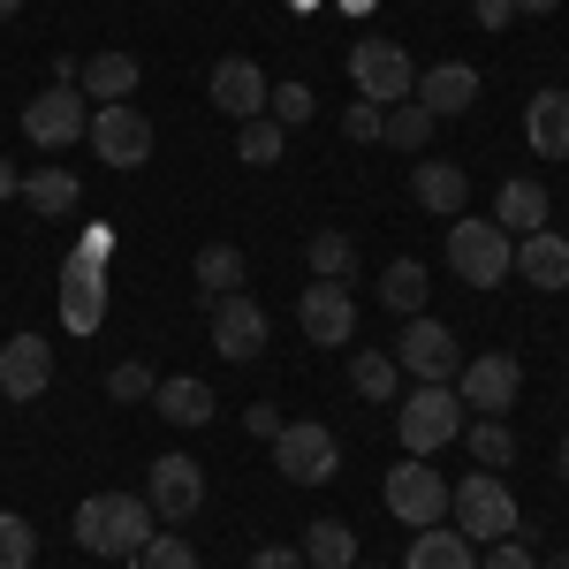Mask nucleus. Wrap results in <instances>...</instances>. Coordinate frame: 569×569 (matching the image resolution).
<instances>
[{
	"label": "nucleus",
	"instance_id": "nucleus-1",
	"mask_svg": "<svg viewBox=\"0 0 569 569\" xmlns=\"http://www.w3.org/2000/svg\"><path fill=\"white\" fill-rule=\"evenodd\" d=\"M152 501L144 493H91V501H77V547L84 555H107V562H130L137 547L152 539Z\"/></svg>",
	"mask_w": 569,
	"mask_h": 569
},
{
	"label": "nucleus",
	"instance_id": "nucleus-2",
	"mask_svg": "<svg viewBox=\"0 0 569 569\" xmlns=\"http://www.w3.org/2000/svg\"><path fill=\"white\" fill-rule=\"evenodd\" d=\"M448 266H456L463 289H493V281L517 273V243H509L501 220H463L456 213V228H448Z\"/></svg>",
	"mask_w": 569,
	"mask_h": 569
},
{
	"label": "nucleus",
	"instance_id": "nucleus-3",
	"mask_svg": "<svg viewBox=\"0 0 569 569\" xmlns=\"http://www.w3.org/2000/svg\"><path fill=\"white\" fill-rule=\"evenodd\" d=\"M448 517L471 547H493V539H517V493L493 479V471H471L463 486H448Z\"/></svg>",
	"mask_w": 569,
	"mask_h": 569
},
{
	"label": "nucleus",
	"instance_id": "nucleus-4",
	"mask_svg": "<svg viewBox=\"0 0 569 569\" xmlns=\"http://www.w3.org/2000/svg\"><path fill=\"white\" fill-rule=\"evenodd\" d=\"M395 433H402V456H440L448 440L463 433V402L456 388H418L402 395V410H395Z\"/></svg>",
	"mask_w": 569,
	"mask_h": 569
},
{
	"label": "nucleus",
	"instance_id": "nucleus-5",
	"mask_svg": "<svg viewBox=\"0 0 569 569\" xmlns=\"http://www.w3.org/2000/svg\"><path fill=\"white\" fill-rule=\"evenodd\" d=\"M350 84H357V99H372V107H402V99L418 91V69H410V53L395 39H357L350 46Z\"/></svg>",
	"mask_w": 569,
	"mask_h": 569
},
{
	"label": "nucleus",
	"instance_id": "nucleus-6",
	"mask_svg": "<svg viewBox=\"0 0 569 569\" xmlns=\"http://www.w3.org/2000/svg\"><path fill=\"white\" fill-rule=\"evenodd\" d=\"M388 517L410 525V531H426V525L448 517V479L433 471V456H402L388 471Z\"/></svg>",
	"mask_w": 569,
	"mask_h": 569
},
{
	"label": "nucleus",
	"instance_id": "nucleus-7",
	"mask_svg": "<svg viewBox=\"0 0 569 569\" xmlns=\"http://www.w3.org/2000/svg\"><path fill=\"white\" fill-rule=\"evenodd\" d=\"M395 365H402L410 380H426V388H448V380H456V365H463V350H456V335H448L440 319L418 311V319L402 327V342H395Z\"/></svg>",
	"mask_w": 569,
	"mask_h": 569
},
{
	"label": "nucleus",
	"instance_id": "nucleus-8",
	"mask_svg": "<svg viewBox=\"0 0 569 569\" xmlns=\"http://www.w3.org/2000/svg\"><path fill=\"white\" fill-rule=\"evenodd\" d=\"M517 388H525V365L509 350H486V357H471V365H456V402H463V410L501 418V410L517 402Z\"/></svg>",
	"mask_w": 569,
	"mask_h": 569
},
{
	"label": "nucleus",
	"instance_id": "nucleus-9",
	"mask_svg": "<svg viewBox=\"0 0 569 569\" xmlns=\"http://www.w3.org/2000/svg\"><path fill=\"white\" fill-rule=\"evenodd\" d=\"M335 463H342V440L327 433V426H281V433H273V471H281V479L327 486Z\"/></svg>",
	"mask_w": 569,
	"mask_h": 569
},
{
	"label": "nucleus",
	"instance_id": "nucleus-10",
	"mask_svg": "<svg viewBox=\"0 0 569 569\" xmlns=\"http://www.w3.org/2000/svg\"><path fill=\"white\" fill-rule=\"evenodd\" d=\"M84 130H91V107H84L77 84H53V91H39V99L23 107V137L46 144V152H69Z\"/></svg>",
	"mask_w": 569,
	"mask_h": 569
},
{
	"label": "nucleus",
	"instance_id": "nucleus-11",
	"mask_svg": "<svg viewBox=\"0 0 569 569\" xmlns=\"http://www.w3.org/2000/svg\"><path fill=\"white\" fill-rule=\"evenodd\" d=\"M84 137H91V152H99L107 168H144V160H152V122L137 114L130 99H122V107H91Z\"/></svg>",
	"mask_w": 569,
	"mask_h": 569
},
{
	"label": "nucleus",
	"instance_id": "nucleus-12",
	"mask_svg": "<svg viewBox=\"0 0 569 569\" xmlns=\"http://www.w3.org/2000/svg\"><path fill=\"white\" fill-rule=\"evenodd\" d=\"M144 501H152V517H160V525L198 517V501H206V463H190V456H160V463H152V479H144Z\"/></svg>",
	"mask_w": 569,
	"mask_h": 569
},
{
	"label": "nucleus",
	"instance_id": "nucleus-13",
	"mask_svg": "<svg viewBox=\"0 0 569 569\" xmlns=\"http://www.w3.org/2000/svg\"><path fill=\"white\" fill-rule=\"evenodd\" d=\"M297 327H305L319 350H342V342L357 335L350 289H342V281H319V289H305V297H297Z\"/></svg>",
	"mask_w": 569,
	"mask_h": 569
},
{
	"label": "nucleus",
	"instance_id": "nucleus-14",
	"mask_svg": "<svg viewBox=\"0 0 569 569\" xmlns=\"http://www.w3.org/2000/svg\"><path fill=\"white\" fill-rule=\"evenodd\" d=\"M213 350L228 357V365H251V357H266V311L236 289V297H213Z\"/></svg>",
	"mask_w": 569,
	"mask_h": 569
},
{
	"label": "nucleus",
	"instance_id": "nucleus-15",
	"mask_svg": "<svg viewBox=\"0 0 569 569\" xmlns=\"http://www.w3.org/2000/svg\"><path fill=\"white\" fill-rule=\"evenodd\" d=\"M206 91H213L220 114H236V122H251V114H266V69L259 61H243V53H228V61H213V77H206Z\"/></svg>",
	"mask_w": 569,
	"mask_h": 569
},
{
	"label": "nucleus",
	"instance_id": "nucleus-16",
	"mask_svg": "<svg viewBox=\"0 0 569 569\" xmlns=\"http://www.w3.org/2000/svg\"><path fill=\"white\" fill-rule=\"evenodd\" d=\"M53 388V350H46V335H16L8 350H0V395L8 402H39Z\"/></svg>",
	"mask_w": 569,
	"mask_h": 569
},
{
	"label": "nucleus",
	"instance_id": "nucleus-17",
	"mask_svg": "<svg viewBox=\"0 0 569 569\" xmlns=\"http://www.w3.org/2000/svg\"><path fill=\"white\" fill-rule=\"evenodd\" d=\"M61 319H69V335H91L99 319H107V289H99V259H77L61 266Z\"/></svg>",
	"mask_w": 569,
	"mask_h": 569
},
{
	"label": "nucleus",
	"instance_id": "nucleus-18",
	"mask_svg": "<svg viewBox=\"0 0 569 569\" xmlns=\"http://www.w3.org/2000/svg\"><path fill=\"white\" fill-rule=\"evenodd\" d=\"M525 137H531L539 160H569V91L562 84H547L525 107Z\"/></svg>",
	"mask_w": 569,
	"mask_h": 569
},
{
	"label": "nucleus",
	"instance_id": "nucleus-19",
	"mask_svg": "<svg viewBox=\"0 0 569 569\" xmlns=\"http://www.w3.org/2000/svg\"><path fill=\"white\" fill-rule=\"evenodd\" d=\"M137 77H144V69H137V53H122V46H114V53H91V61H84L77 91H84L91 107H122V99L137 91Z\"/></svg>",
	"mask_w": 569,
	"mask_h": 569
},
{
	"label": "nucleus",
	"instance_id": "nucleus-20",
	"mask_svg": "<svg viewBox=\"0 0 569 569\" xmlns=\"http://www.w3.org/2000/svg\"><path fill=\"white\" fill-rule=\"evenodd\" d=\"M410 99H418L433 122H440V114H463V107L479 99V69H463V61H440V69H426V84L410 91Z\"/></svg>",
	"mask_w": 569,
	"mask_h": 569
},
{
	"label": "nucleus",
	"instance_id": "nucleus-21",
	"mask_svg": "<svg viewBox=\"0 0 569 569\" xmlns=\"http://www.w3.org/2000/svg\"><path fill=\"white\" fill-rule=\"evenodd\" d=\"M152 410H160L168 426H182V433H198V426H213V388L190 380V372H176V380L152 388Z\"/></svg>",
	"mask_w": 569,
	"mask_h": 569
},
{
	"label": "nucleus",
	"instance_id": "nucleus-22",
	"mask_svg": "<svg viewBox=\"0 0 569 569\" xmlns=\"http://www.w3.org/2000/svg\"><path fill=\"white\" fill-rule=\"evenodd\" d=\"M410 198H418L426 213H463L471 176H463V168H448V160H426V168H410Z\"/></svg>",
	"mask_w": 569,
	"mask_h": 569
},
{
	"label": "nucleus",
	"instance_id": "nucleus-23",
	"mask_svg": "<svg viewBox=\"0 0 569 569\" xmlns=\"http://www.w3.org/2000/svg\"><path fill=\"white\" fill-rule=\"evenodd\" d=\"M517 273H525L531 289H569V243L547 236V228L525 236V243H517Z\"/></svg>",
	"mask_w": 569,
	"mask_h": 569
},
{
	"label": "nucleus",
	"instance_id": "nucleus-24",
	"mask_svg": "<svg viewBox=\"0 0 569 569\" xmlns=\"http://www.w3.org/2000/svg\"><path fill=\"white\" fill-rule=\"evenodd\" d=\"M402 569H479V547H471L463 531L426 525L418 539H410V562H402Z\"/></svg>",
	"mask_w": 569,
	"mask_h": 569
},
{
	"label": "nucleus",
	"instance_id": "nucleus-25",
	"mask_svg": "<svg viewBox=\"0 0 569 569\" xmlns=\"http://www.w3.org/2000/svg\"><path fill=\"white\" fill-rule=\"evenodd\" d=\"M493 220H501V228H509V236H539V228H547V190H539V182H501V198H493Z\"/></svg>",
	"mask_w": 569,
	"mask_h": 569
},
{
	"label": "nucleus",
	"instance_id": "nucleus-26",
	"mask_svg": "<svg viewBox=\"0 0 569 569\" xmlns=\"http://www.w3.org/2000/svg\"><path fill=\"white\" fill-rule=\"evenodd\" d=\"M305 569H357V531L335 525V517H319L305 531Z\"/></svg>",
	"mask_w": 569,
	"mask_h": 569
},
{
	"label": "nucleus",
	"instance_id": "nucleus-27",
	"mask_svg": "<svg viewBox=\"0 0 569 569\" xmlns=\"http://www.w3.org/2000/svg\"><path fill=\"white\" fill-rule=\"evenodd\" d=\"M380 305L402 311V319H418V311H426V266H418V259H395L388 273H380Z\"/></svg>",
	"mask_w": 569,
	"mask_h": 569
},
{
	"label": "nucleus",
	"instance_id": "nucleus-28",
	"mask_svg": "<svg viewBox=\"0 0 569 569\" xmlns=\"http://www.w3.org/2000/svg\"><path fill=\"white\" fill-rule=\"evenodd\" d=\"M23 198H31L46 220H61V213H77V198H84V190H77L69 168H39V176H23Z\"/></svg>",
	"mask_w": 569,
	"mask_h": 569
},
{
	"label": "nucleus",
	"instance_id": "nucleus-29",
	"mask_svg": "<svg viewBox=\"0 0 569 569\" xmlns=\"http://www.w3.org/2000/svg\"><path fill=\"white\" fill-rule=\"evenodd\" d=\"M395 380H402V365H395V350H357L350 357V388L365 395V402H388Z\"/></svg>",
	"mask_w": 569,
	"mask_h": 569
},
{
	"label": "nucleus",
	"instance_id": "nucleus-30",
	"mask_svg": "<svg viewBox=\"0 0 569 569\" xmlns=\"http://www.w3.org/2000/svg\"><path fill=\"white\" fill-rule=\"evenodd\" d=\"M198 289H206V297H236V289H243V251H236V243H206V251H198Z\"/></svg>",
	"mask_w": 569,
	"mask_h": 569
},
{
	"label": "nucleus",
	"instance_id": "nucleus-31",
	"mask_svg": "<svg viewBox=\"0 0 569 569\" xmlns=\"http://www.w3.org/2000/svg\"><path fill=\"white\" fill-rule=\"evenodd\" d=\"M281 144H289V130H281L273 114H251V122H236V152H243L251 168H273V160H281Z\"/></svg>",
	"mask_w": 569,
	"mask_h": 569
},
{
	"label": "nucleus",
	"instance_id": "nucleus-32",
	"mask_svg": "<svg viewBox=\"0 0 569 569\" xmlns=\"http://www.w3.org/2000/svg\"><path fill=\"white\" fill-rule=\"evenodd\" d=\"M305 259H311V273H319V281H342L357 251H350V236H342V228H319V236L305 243Z\"/></svg>",
	"mask_w": 569,
	"mask_h": 569
},
{
	"label": "nucleus",
	"instance_id": "nucleus-33",
	"mask_svg": "<svg viewBox=\"0 0 569 569\" xmlns=\"http://www.w3.org/2000/svg\"><path fill=\"white\" fill-rule=\"evenodd\" d=\"M130 569H198V555H190L182 531H152V539L130 555Z\"/></svg>",
	"mask_w": 569,
	"mask_h": 569
},
{
	"label": "nucleus",
	"instance_id": "nucleus-34",
	"mask_svg": "<svg viewBox=\"0 0 569 569\" xmlns=\"http://www.w3.org/2000/svg\"><path fill=\"white\" fill-rule=\"evenodd\" d=\"M471 456H479V471H501V463H517V433L501 418H479L471 426Z\"/></svg>",
	"mask_w": 569,
	"mask_h": 569
},
{
	"label": "nucleus",
	"instance_id": "nucleus-35",
	"mask_svg": "<svg viewBox=\"0 0 569 569\" xmlns=\"http://www.w3.org/2000/svg\"><path fill=\"white\" fill-rule=\"evenodd\" d=\"M31 562H39V531L16 509H0V569H31Z\"/></svg>",
	"mask_w": 569,
	"mask_h": 569
},
{
	"label": "nucleus",
	"instance_id": "nucleus-36",
	"mask_svg": "<svg viewBox=\"0 0 569 569\" xmlns=\"http://www.w3.org/2000/svg\"><path fill=\"white\" fill-rule=\"evenodd\" d=\"M380 137H388V144H402V152H426V137H433V114L410 99V107H395L388 122H380Z\"/></svg>",
	"mask_w": 569,
	"mask_h": 569
},
{
	"label": "nucleus",
	"instance_id": "nucleus-37",
	"mask_svg": "<svg viewBox=\"0 0 569 569\" xmlns=\"http://www.w3.org/2000/svg\"><path fill=\"white\" fill-rule=\"evenodd\" d=\"M311 107H319V99H311L305 84H273V91H266V114H273L281 130H305V122H311Z\"/></svg>",
	"mask_w": 569,
	"mask_h": 569
},
{
	"label": "nucleus",
	"instance_id": "nucleus-38",
	"mask_svg": "<svg viewBox=\"0 0 569 569\" xmlns=\"http://www.w3.org/2000/svg\"><path fill=\"white\" fill-rule=\"evenodd\" d=\"M152 388H160V380H152L144 365H114V372H107V395H114V402H152Z\"/></svg>",
	"mask_w": 569,
	"mask_h": 569
},
{
	"label": "nucleus",
	"instance_id": "nucleus-39",
	"mask_svg": "<svg viewBox=\"0 0 569 569\" xmlns=\"http://www.w3.org/2000/svg\"><path fill=\"white\" fill-rule=\"evenodd\" d=\"M380 122H388V114H380V107H372V99H357L350 114H342V130H350L357 144H372V137H380Z\"/></svg>",
	"mask_w": 569,
	"mask_h": 569
},
{
	"label": "nucleus",
	"instance_id": "nucleus-40",
	"mask_svg": "<svg viewBox=\"0 0 569 569\" xmlns=\"http://www.w3.org/2000/svg\"><path fill=\"white\" fill-rule=\"evenodd\" d=\"M479 569H539V562H531V555H525V547H517V539H493V547H486V562Z\"/></svg>",
	"mask_w": 569,
	"mask_h": 569
},
{
	"label": "nucleus",
	"instance_id": "nucleus-41",
	"mask_svg": "<svg viewBox=\"0 0 569 569\" xmlns=\"http://www.w3.org/2000/svg\"><path fill=\"white\" fill-rule=\"evenodd\" d=\"M471 16H479V31H509L517 23V0H479Z\"/></svg>",
	"mask_w": 569,
	"mask_h": 569
},
{
	"label": "nucleus",
	"instance_id": "nucleus-42",
	"mask_svg": "<svg viewBox=\"0 0 569 569\" xmlns=\"http://www.w3.org/2000/svg\"><path fill=\"white\" fill-rule=\"evenodd\" d=\"M243 426H251V433H259V440H273V433H281V426H289V418H281L273 402H251V410H243Z\"/></svg>",
	"mask_w": 569,
	"mask_h": 569
},
{
	"label": "nucleus",
	"instance_id": "nucleus-43",
	"mask_svg": "<svg viewBox=\"0 0 569 569\" xmlns=\"http://www.w3.org/2000/svg\"><path fill=\"white\" fill-rule=\"evenodd\" d=\"M251 569H305V555H297V547H259Z\"/></svg>",
	"mask_w": 569,
	"mask_h": 569
},
{
	"label": "nucleus",
	"instance_id": "nucleus-44",
	"mask_svg": "<svg viewBox=\"0 0 569 569\" xmlns=\"http://www.w3.org/2000/svg\"><path fill=\"white\" fill-rule=\"evenodd\" d=\"M16 190H23V176H16V168L0 160V198H16Z\"/></svg>",
	"mask_w": 569,
	"mask_h": 569
},
{
	"label": "nucleus",
	"instance_id": "nucleus-45",
	"mask_svg": "<svg viewBox=\"0 0 569 569\" xmlns=\"http://www.w3.org/2000/svg\"><path fill=\"white\" fill-rule=\"evenodd\" d=\"M525 8H531V16H555L562 0H517V16H525Z\"/></svg>",
	"mask_w": 569,
	"mask_h": 569
},
{
	"label": "nucleus",
	"instance_id": "nucleus-46",
	"mask_svg": "<svg viewBox=\"0 0 569 569\" xmlns=\"http://www.w3.org/2000/svg\"><path fill=\"white\" fill-rule=\"evenodd\" d=\"M555 471H562V479H569V440H562V448H555Z\"/></svg>",
	"mask_w": 569,
	"mask_h": 569
},
{
	"label": "nucleus",
	"instance_id": "nucleus-47",
	"mask_svg": "<svg viewBox=\"0 0 569 569\" xmlns=\"http://www.w3.org/2000/svg\"><path fill=\"white\" fill-rule=\"evenodd\" d=\"M16 8H23V0H0V16H16Z\"/></svg>",
	"mask_w": 569,
	"mask_h": 569
},
{
	"label": "nucleus",
	"instance_id": "nucleus-48",
	"mask_svg": "<svg viewBox=\"0 0 569 569\" xmlns=\"http://www.w3.org/2000/svg\"><path fill=\"white\" fill-rule=\"evenodd\" d=\"M547 569H569V555H555V562H547Z\"/></svg>",
	"mask_w": 569,
	"mask_h": 569
}]
</instances>
